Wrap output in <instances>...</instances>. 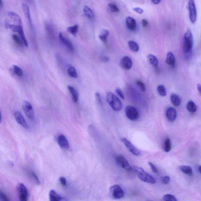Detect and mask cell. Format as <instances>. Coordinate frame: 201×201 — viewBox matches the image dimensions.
I'll use <instances>...</instances> for the list:
<instances>
[{
	"mask_svg": "<svg viewBox=\"0 0 201 201\" xmlns=\"http://www.w3.org/2000/svg\"><path fill=\"white\" fill-rule=\"evenodd\" d=\"M133 170L137 176L138 178L143 182L152 184L155 183L156 182L155 178L153 176L147 173L142 168L134 166L133 167Z\"/></svg>",
	"mask_w": 201,
	"mask_h": 201,
	"instance_id": "obj_1",
	"label": "cell"
},
{
	"mask_svg": "<svg viewBox=\"0 0 201 201\" xmlns=\"http://www.w3.org/2000/svg\"><path fill=\"white\" fill-rule=\"evenodd\" d=\"M193 45V34L190 30L188 29L185 34L183 50L184 53L190 56L191 53Z\"/></svg>",
	"mask_w": 201,
	"mask_h": 201,
	"instance_id": "obj_2",
	"label": "cell"
},
{
	"mask_svg": "<svg viewBox=\"0 0 201 201\" xmlns=\"http://www.w3.org/2000/svg\"><path fill=\"white\" fill-rule=\"evenodd\" d=\"M107 101L113 110L116 111H120L122 109V104L120 100L111 92H107L106 94Z\"/></svg>",
	"mask_w": 201,
	"mask_h": 201,
	"instance_id": "obj_3",
	"label": "cell"
},
{
	"mask_svg": "<svg viewBox=\"0 0 201 201\" xmlns=\"http://www.w3.org/2000/svg\"><path fill=\"white\" fill-rule=\"evenodd\" d=\"M126 116L131 121L138 120L139 118V114L137 109L131 106H127L125 109Z\"/></svg>",
	"mask_w": 201,
	"mask_h": 201,
	"instance_id": "obj_4",
	"label": "cell"
},
{
	"mask_svg": "<svg viewBox=\"0 0 201 201\" xmlns=\"http://www.w3.org/2000/svg\"><path fill=\"white\" fill-rule=\"evenodd\" d=\"M17 191L20 201H28V191L23 183H19L17 185Z\"/></svg>",
	"mask_w": 201,
	"mask_h": 201,
	"instance_id": "obj_5",
	"label": "cell"
},
{
	"mask_svg": "<svg viewBox=\"0 0 201 201\" xmlns=\"http://www.w3.org/2000/svg\"><path fill=\"white\" fill-rule=\"evenodd\" d=\"M110 193L112 197L115 199H119L123 198L124 192L121 187L118 185H114L110 188Z\"/></svg>",
	"mask_w": 201,
	"mask_h": 201,
	"instance_id": "obj_6",
	"label": "cell"
},
{
	"mask_svg": "<svg viewBox=\"0 0 201 201\" xmlns=\"http://www.w3.org/2000/svg\"><path fill=\"white\" fill-rule=\"evenodd\" d=\"M22 109L25 115L29 119L33 120L34 118V113L32 105L29 102L25 100L22 104Z\"/></svg>",
	"mask_w": 201,
	"mask_h": 201,
	"instance_id": "obj_7",
	"label": "cell"
},
{
	"mask_svg": "<svg viewBox=\"0 0 201 201\" xmlns=\"http://www.w3.org/2000/svg\"><path fill=\"white\" fill-rule=\"evenodd\" d=\"M115 159L116 162L123 169L129 171L133 170V167L130 165L127 160L123 156L118 155L115 157Z\"/></svg>",
	"mask_w": 201,
	"mask_h": 201,
	"instance_id": "obj_8",
	"label": "cell"
},
{
	"mask_svg": "<svg viewBox=\"0 0 201 201\" xmlns=\"http://www.w3.org/2000/svg\"><path fill=\"white\" fill-rule=\"evenodd\" d=\"M188 5L190 19L192 23H194L197 19V11L194 1L193 0L190 1Z\"/></svg>",
	"mask_w": 201,
	"mask_h": 201,
	"instance_id": "obj_9",
	"label": "cell"
},
{
	"mask_svg": "<svg viewBox=\"0 0 201 201\" xmlns=\"http://www.w3.org/2000/svg\"><path fill=\"white\" fill-rule=\"evenodd\" d=\"M121 140L124 144H125L127 149H128L129 151L133 155L136 156L140 155V153L139 150H138V149H136L134 146V145L130 141H129L127 139L124 138L122 139Z\"/></svg>",
	"mask_w": 201,
	"mask_h": 201,
	"instance_id": "obj_10",
	"label": "cell"
},
{
	"mask_svg": "<svg viewBox=\"0 0 201 201\" xmlns=\"http://www.w3.org/2000/svg\"><path fill=\"white\" fill-rule=\"evenodd\" d=\"M57 140L58 144L61 149L63 150H67L69 149L70 144L68 140L65 135L61 134L59 135Z\"/></svg>",
	"mask_w": 201,
	"mask_h": 201,
	"instance_id": "obj_11",
	"label": "cell"
},
{
	"mask_svg": "<svg viewBox=\"0 0 201 201\" xmlns=\"http://www.w3.org/2000/svg\"><path fill=\"white\" fill-rule=\"evenodd\" d=\"M14 117L16 119V121L19 125L22 126L25 129H28V125L27 122L19 112L16 111L14 113Z\"/></svg>",
	"mask_w": 201,
	"mask_h": 201,
	"instance_id": "obj_12",
	"label": "cell"
},
{
	"mask_svg": "<svg viewBox=\"0 0 201 201\" xmlns=\"http://www.w3.org/2000/svg\"><path fill=\"white\" fill-rule=\"evenodd\" d=\"M59 37L61 43L63 44L64 45H65L70 51H74V46L72 43L68 39L64 37L62 33H60L59 34Z\"/></svg>",
	"mask_w": 201,
	"mask_h": 201,
	"instance_id": "obj_13",
	"label": "cell"
},
{
	"mask_svg": "<svg viewBox=\"0 0 201 201\" xmlns=\"http://www.w3.org/2000/svg\"><path fill=\"white\" fill-rule=\"evenodd\" d=\"M121 67L125 70H130L133 66V62L131 58L128 56L124 57L121 61Z\"/></svg>",
	"mask_w": 201,
	"mask_h": 201,
	"instance_id": "obj_14",
	"label": "cell"
},
{
	"mask_svg": "<svg viewBox=\"0 0 201 201\" xmlns=\"http://www.w3.org/2000/svg\"><path fill=\"white\" fill-rule=\"evenodd\" d=\"M49 199L50 201H68L67 198L60 195L53 190L50 191Z\"/></svg>",
	"mask_w": 201,
	"mask_h": 201,
	"instance_id": "obj_15",
	"label": "cell"
},
{
	"mask_svg": "<svg viewBox=\"0 0 201 201\" xmlns=\"http://www.w3.org/2000/svg\"><path fill=\"white\" fill-rule=\"evenodd\" d=\"M7 14L10 19L13 22H14L15 25L22 26V21L19 16L17 14L13 12H9Z\"/></svg>",
	"mask_w": 201,
	"mask_h": 201,
	"instance_id": "obj_16",
	"label": "cell"
},
{
	"mask_svg": "<svg viewBox=\"0 0 201 201\" xmlns=\"http://www.w3.org/2000/svg\"><path fill=\"white\" fill-rule=\"evenodd\" d=\"M126 23L128 29L132 31H135L136 30V21L132 17H128L126 19Z\"/></svg>",
	"mask_w": 201,
	"mask_h": 201,
	"instance_id": "obj_17",
	"label": "cell"
},
{
	"mask_svg": "<svg viewBox=\"0 0 201 201\" xmlns=\"http://www.w3.org/2000/svg\"><path fill=\"white\" fill-rule=\"evenodd\" d=\"M166 115L167 118L170 121H174L176 118V111L173 108H168L166 112Z\"/></svg>",
	"mask_w": 201,
	"mask_h": 201,
	"instance_id": "obj_18",
	"label": "cell"
},
{
	"mask_svg": "<svg viewBox=\"0 0 201 201\" xmlns=\"http://www.w3.org/2000/svg\"><path fill=\"white\" fill-rule=\"evenodd\" d=\"M68 89L71 94L73 101L74 103H77L79 100V94L77 91L73 86L70 85L68 86Z\"/></svg>",
	"mask_w": 201,
	"mask_h": 201,
	"instance_id": "obj_19",
	"label": "cell"
},
{
	"mask_svg": "<svg viewBox=\"0 0 201 201\" xmlns=\"http://www.w3.org/2000/svg\"><path fill=\"white\" fill-rule=\"evenodd\" d=\"M10 71L12 75H16L19 77H22L23 75V71L17 65H13L10 68Z\"/></svg>",
	"mask_w": 201,
	"mask_h": 201,
	"instance_id": "obj_20",
	"label": "cell"
},
{
	"mask_svg": "<svg viewBox=\"0 0 201 201\" xmlns=\"http://www.w3.org/2000/svg\"><path fill=\"white\" fill-rule=\"evenodd\" d=\"M22 9H23L22 10H23L25 17L27 19V21H28L29 24L31 25V26H32V22H31L29 7L28 6L27 4H22Z\"/></svg>",
	"mask_w": 201,
	"mask_h": 201,
	"instance_id": "obj_21",
	"label": "cell"
},
{
	"mask_svg": "<svg viewBox=\"0 0 201 201\" xmlns=\"http://www.w3.org/2000/svg\"><path fill=\"white\" fill-rule=\"evenodd\" d=\"M67 72L69 76L71 77L74 78H77V73L76 69L70 64H68V65Z\"/></svg>",
	"mask_w": 201,
	"mask_h": 201,
	"instance_id": "obj_22",
	"label": "cell"
},
{
	"mask_svg": "<svg viewBox=\"0 0 201 201\" xmlns=\"http://www.w3.org/2000/svg\"><path fill=\"white\" fill-rule=\"evenodd\" d=\"M179 169L183 173L188 176L193 175V170L190 166L188 165H182L179 167Z\"/></svg>",
	"mask_w": 201,
	"mask_h": 201,
	"instance_id": "obj_23",
	"label": "cell"
},
{
	"mask_svg": "<svg viewBox=\"0 0 201 201\" xmlns=\"http://www.w3.org/2000/svg\"><path fill=\"white\" fill-rule=\"evenodd\" d=\"M166 62L170 66H174L175 64V58L174 54L171 52L168 53L167 54Z\"/></svg>",
	"mask_w": 201,
	"mask_h": 201,
	"instance_id": "obj_24",
	"label": "cell"
},
{
	"mask_svg": "<svg viewBox=\"0 0 201 201\" xmlns=\"http://www.w3.org/2000/svg\"><path fill=\"white\" fill-rule=\"evenodd\" d=\"M17 32L18 33L20 37H21V40H22V42H23V45L26 46H28V43L26 38L25 37L22 26H19Z\"/></svg>",
	"mask_w": 201,
	"mask_h": 201,
	"instance_id": "obj_25",
	"label": "cell"
},
{
	"mask_svg": "<svg viewBox=\"0 0 201 201\" xmlns=\"http://www.w3.org/2000/svg\"><path fill=\"white\" fill-rule=\"evenodd\" d=\"M148 62L153 65L154 67H156L158 64V60L157 58L154 55L150 54L147 56Z\"/></svg>",
	"mask_w": 201,
	"mask_h": 201,
	"instance_id": "obj_26",
	"label": "cell"
},
{
	"mask_svg": "<svg viewBox=\"0 0 201 201\" xmlns=\"http://www.w3.org/2000/svg\"><path fill=\"white\" fill-rule=\"evenodd\" d=\"M83 12L85 16L90 19H93L95 16L93 12L91 9L87 6H85L83 7Z\"/></svg>",
	"mask_w": 201,
	"mask_h": 201,
	"instance_id": "obj_27",
	"label": "cell"
},
{
	"mask_svg": "<svg viewBox=\"0 0 201 201\" xmlns=\"http://www.w3.org/2000/svg\"><path fill=\"white\" fill-rule=\"evenodd\" d=\"M170 100L173 105L176 106H179L181 102L180 97L175 94H173L171 95Z\"/></svg>",
	"mask_w": 201,
	"mask_h": 201,
	"instance_id": "obj_28",
	"label": "cell"
},
{
	"mask_svg": "<svg viewBox=\"0 0 201 201\" xmlns=\"http://www.w3.org/2000/svg\"><path fill=\"white\" fill-rule=\"evenodd\" d=\"M109 35V31L106 29H103L100 33L99 35V37L100 39L104 43L106 44L107 41V38Z\"/></svg>",
	"mask_w": 201,
	"mask_h": 201,
	"instance_id": "obj_29",
	"label": "cell"
},
{
	"mask_svg": "<svg viewBox=\"0 0 201 201\" xmlns=\"http://www.w3.org/2000/svg\"><path fill=\"white\" fill-rule=\"evenodd\" d=\"M187 108L188 111L191 112H195L197 110V107L194 102L190 100L188 103Z\"/></svg>",
	"mask_w": 201,
	"mask_h": 201,
	"instance_id": "obj_30",
	"label": "cell"
},
{
	"mask_svg": "<svg viewBox=\"0 0 201 201\" xmlns=\"http://www.w3.org/2000/svg\"><path fill=\"white\" fill-rule=\"evenodd\" d=\"M129 48L134 52H137L139 50V46L136 42L133 41H130L128 42Z\"/></svg>",
	"mask_w": 201,
	"mask_h": 201,
	"instance_id": "obj_31",
	"label": "cell"
},
{
	"mask_svg": "<svg viewBox=\"0 0 201 201\" xmlns=\"http://www.w3.org/2000/svg\"><path fill=\"white\" fill-rule=\"evenodd\" d=\"M79 27L77 25H75L73 26H69L67 28V31L71 34L75 36L78 31Z\"/></svg>",
	"mask_w": 201,
	"mask_h": 201,
	"instance_id": "obj_32",
	"label": "cell"
},
{
	"mask_svg": "<svg viewBox=\"0 0 201 201\" xmlns=\"http://www.w3.org/2000/svg\"><path fill=\"white\" fill-rule=\"evenodd\" d=\"M171 149V144L170 139L169 138H167L165 142L164 150L166 153H168L170 151Z\"/></svg>",
	"mask_w": 201,
	"mask_h": 201,
	"instance_id": "obj_33",
	"label": "cell"
},
{
	"mask_svg": "<svg viewBox=\"0 0 201 201\" xmlns=\"http://www.w3.org/2000/svg\"><path fill=\"white\" fill-rule=\"evenodd\" d=\"M158 93L162 96H165L167 95L165 88L163 85H159L157 88Z\"/></svg>",
	"mask_w": 201,
	"mask_h": 201,
	"instance_id": "obj_34",
	"label": "cell"
},
{
	"mask_svg": "<svg viewBox=\"0 0 201 201\" xmlns=\"http://www.w3.org/2000/svg\"><path fill=\"white\" fill-rule=\"evenodd\" d=\"M163 201H178L176 197L171 194L165 195L163 196Z\"/></svg>",
	"mask_w": 201,
	"mask_h": 201,
	"instance_id": "obj_35",
	"label": "cell"
},
{
	"mask_svg": "<svg viewBox=\"0 0 201 201\" xmlns=\"http://www.w3.org/2000/svg\"><path fill=\"white\" fill-rule=\"evenodd\" d=\"M12 38L15 43L19 45V46H22V44H23L21 38H20L17 35L13 34L12 35Z\"/></svg>",
	"mask_w": 201,
	"mask_h": 201,
	"instance_id": "obj_36",
	"label": "cell"
},
{
	"mask_svg": "<svg viewBox=\"0 0 201 201\" xmlns=\"http://www.w3.org/2000/svg\"><path fill=\"white\" fill-rule=\"evenodd\" d=\"M52 28L50 26V25L47 24L46 25V29L47 31L48 34L50 38L53 39L54 37V31L53 30Z\"/></svg>",
	"mask_w": 201,
	"mask_h": 201,
	"instance_id": "obj_37",
	"label": "cell"
},
{
	"mask_svg": "<svg viewBox=\"0 0 201 201\" xmlns=\"http://www.w3.org/2000/svg\"><path fill=\"white\" fill-rule=\"evenodd\" d=\"M110 11L112 12H118L119 9L117 6L113 3H110L109 4Z\"/></svg>",
	"mask_w": 201,
	"mask_h": 201,
	"instance_id": "obj_38",
	"label": "cell"
},
{
	"mask_svg": "<svg viewBox=\"0 0 201 201\" xmlns=\"http://www.w3.org/2000/svg\"><path fill=\"white\" fill-rule=\"evenodd\" d=\"M136 84L142 91L143 92H144L146 91V89L145 84H144L143 82L138 80V81H136Z\"/></svg>",
	"mask_w": 201,
	"mask_h": 201,
	"instance_id": "obj_39",
	"label": "cell"
},
{
	"mask_svg": "<svg viewBox=\"0 0 201 201\" xmlns=\"http://www.w3.org/2000/svg\"><path fill=\"white\" fill-rule=\"evenodd\" d=\"M0 200L1 201H10L8 197L5 193L1 191L0 192Z\"/></svg>",
	"mask_w": 201,
	"mask_h": 201,
	"instance_id": "obj_40",
	"label": "cell"
},
{
	"mask_svg": "<svg viewBox=\"0 0 201 201\" xmlns=\"http://www.w3.org/2000/svg\"><path fill=\"white\" fill-rule=\"evenodd\" d=\"M115 92H116V93L119 96L122 100H125V96H124V94L123 93L122 91L120 89L117 88V89H115Z\"/></svg>",
	"mask_w": 201,
	"mask_h": 201,
	"instance_id": "obj_41",
	"label": "cell"
},
{
	"mask_svg": "<svg viewBox=\"0 0 201 201\" xmlns=\"http://www.w3.org/2000/svg\"><path fill=\"white\" fill-rule=\"evenodd\" d=\"M31 174L33 178L35 180V181L36 182V183L38 184H40V182L39 180L37 174L34 172H31Z\"/></svg>",
	"mask_w": 201,
	"mask_h": 201,
	"instance_id": "obj_42",
	"label": "cell"
},
{
	"mask_svg": "<svg viewBox=\"0 0 201 201\" xmlns=\"http://www.w3.org/2000/svg\"><path fill=\"white\" fill-rule=\"evenodd\" d=\"M95 97H96V100H97L98 103H99V104L100 105H102V100L101 96H100V94L99 93L96 92L95 93Z\"/></svg>",
	"mask_w": 201,
	"mask_h": 201,
	"instance_id": "obj_43",
	"label": "cell"
},
{
	"mask_svg": "<svg viewBox=\"0 0 201 201\" xmlns=\"http://www.w3.org/2000/svg\"><path fill=\"white\" fill-rule=\"evenodd\" d=\"M149 165L150 166L151 169L152 171H153V173H158V169L156 168V167L155 166V165H154V164H153V163L149 162L148 163Z\"/></svg>",
	"mask_w": 201,
	"mask_h": 201,
	"instance_id": "obj_44",
	"label": "cell"
},
{
	"mask_svg": "<svg viewBox=\"0 0 201 201\" xmlns=\"http://www.w3.org/2000/svg\"><path fill=\"white\" fill-rule=\"evenodd\" d=\"M60 181L61 184L63 186H66L67 185V180L66 178L64 177L61 176L60 178Z\"/></svg>",
	"mask_w": 201,
	"mask_h": 201,
	"instance_id": "obj_45",
	"label": "cell"
},
{
	"mask_svg": "<svg viewBox=\"0 0 201 201\" xmlns=\"http://www.w3.org/2000/svg\"><path fill=\"white\" fill-rule=\"evenodd\" d=\"M133 10L139 14H142L144 13V10L139 7H136L133 9Z\"/></svg>",
	"mask_w": 201,
	"mask_h": 201,
	"instance_id": "obj_46",
	"label": "cell"
},
{
	"mask_svg": "<svg viewBox=\"0 0 201 201\" xmlns=\"http://www.w3.org/2000/svg\"><path fill=\"white\" fill-rule=\"evenodd\" d=\"M170 181V178L168 176L164 177L163 179V182L165 184H168Z\"/></svg>",
	"mask_w": 201,
	"mask_h": 201,
	"instance_id": "obj_47",
	"label": "cell"
},
{
	"mask_svg": "<svg viewBox=\"0 0 201 201\" xmlns=\"http://www.w3.org/2000/svg\"><path fill=\"white\" fill-rule=\"evenodd\" d=\"M100 60L102 61V62H107L109 61V58L108 57L106 56H102L100 57Z\"/></svg>",
	"mask_w": 201,
	"mask_h": 201,
	"instance_id": "obj_48",
	"label": "cell"
},
{
	"mask_svg": "<svg viewBox=\"0 0 201 201\" xmlns=\"http://www.w3.org/2000/svg\"><path fill=\"white\" fill-rule=\"evenodd\" d=\"M142 25L144 27H146L148 25V22L147 20L143 19L142 20Z\"/></svg>",
	"mask_w": 201,
	"mask_h": 201,
	"instance_id": "obj_49",
	"label": "cell"
},
{
	"mask_svg": "<svg viewBox=\"0 0 201 201\" xmlns=\"http://www.w3.org/2000/svg\"><path fill=\"white\" fill-rule=\"evenodd\" d=\"M152 2H153L154 4H158L161 2L160 0H154V1H152Z\"/></svg>",
	"mask_w": 201,
	"mask_h": 201,
	"instance_id": "obj_50",
	"label": "cell"
},
{
	"mask_svg": "<svg viewBox=\"0 0 201 201\" xmlns=\"http://www.w3.org/2000/svg\"><path fill=\"white\" fill-rule=\"evenodd\" d=\"M197 88H198V92H199V93L201 96V85L200 84H198L197 85Z\"/></svg>",
	"mask_w": 201,
	"mask_h": 201,
	"instance_id": "obj_51",
	"label": "cell"
},
{
	"mask_svg": "<svg viewBox=\"0 0 201 201\" xmlns=\"http://www.w3.org/2000/svg\"><path fill=\"white\" fill-rule=\"evenodd\" d=\"M3 2H2V1H1V0H0V7H3Z\"/></svg>",
	"mask_w": 201,
	"mask_h": 201,
	"instance_id": "obj_52",
	"label": "cell"
},
{
	"mask_svg": "<svg viewBox=\"0 0 201 201\" xmlns=\"http://www.w3.org/2000/svg\"><path fill=\"white\" fill-rule=\"evenodd\" d=\"M199 171L200 173L201 174V166H200L199 168Z\"/></svg>",
	"mask_w": 201,
	"mask_h": 201,
	"instance_id": "obj_53",
	"label": "cell"
}]
</instances>
